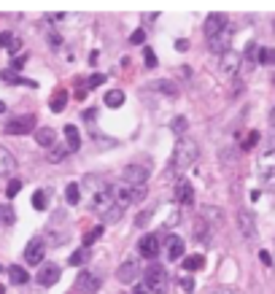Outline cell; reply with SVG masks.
<instances>
[{
	"mask_svg": "<svg viewBox=\"0 0 275 294\" xmlns=\"http://www.w3.org/2000/svg\"><path fill=\"white\" fill-rule=\"evenodd\" d=\"M78 189H81L84 205L89 208L92 213L108 216L116 208V203H114V187L105 179H100V175H86V179L78 184Z\"/></svg>",
	"mask_w": 275,
	"mask_h": 294,
	"instance_id": "cell-1",
	"label": "cell"
},
{
	"mask_svg": "<svg viewBox=\"0 0 275 294\" xmlns=\"http://www.w3.org/2000/svg\"><path fill=\"white\" fill-rule=\"evenodd\" d=\"M197 157H200L197 141H194L192 135H184V138H178L176 149H173L170 165H173V170H176V173H184V170H189L194 162H197Z\"/></svg>",
	"mask_w": 275,
	"mask_h": 294,
	"instance_id": "cell-2",
	"label": "cell"
},
{
	"mask_svg": "<svg viewBox=\"0 0 275 294\" xmlns=\"http://www.w3.org/2000/svg\"><path fill=\"white\" fill-rule=\"evenodd\" d=\"M146 197V187H127V184H119V187H114V203L116 208H127V205H135L140 200Z\"/></svg>",
	"mask_w": 275,
	"mask_h": 294,
	"instance_id": "cell-3",
	"label": "cell"
},
{
	"mask_svg": "<svg viewBox=\"0 0 275 294\" xmlns=\"http://www.w3.org/2000/svg\"><path fill=\"white\" fill-rule=\"evenodd\" d=\"M146 286L154 294L168 291V270H164V265H148L146 267Z\"/></svg>",
	"mask_w": 275,
	"mask_h": 294,
	"instance_id": "cell-4",
	"label": "cell"
},
{
	"mask_svg": "<svg viewBox=\"0 0 275 294\" xmlns=\"http://www.w3.org/2000/svg\"><path fill=\"white\" fill-rule=\"evenodd\" d=\"M146 181H148L146 165H127L122 170V184H127V187H146Z\"/></svg>",
	"mask_w": 275,
	"mask_h": 294,
	"instance_id": "cell-5",
	"label": "cell"
},
{
	"mask_svg": "<svg viewBox=\"0 0 275 294\" xmlns=\"http://www.w3.org/2000/svg\"><path fill=\"white\" fill-rule=\"evenodd\" d=\"M35 130V116L33 113H25V116H17V119L6 122V135H27Z\"/></svg>",
	"mask_w": 275,
	"mask_h": 294,
	"instance_id": "cell-6",
	"label": "cell"
},
{
	"mask_svg": "<svg viewBox=\"0 0 275 294\" xmlns=\"http://www.w3.org/2000/svg\"><path fill=\"white\" fill-rule=\"evenodd\" d=\"M60 275H62L60 265H54V262H43V265L38 267V275H35V281H38V286H43V289H49V286H54V283L60 281Z\"/></svg>",
	"mask_w": 275,
	"mask_h": 294,
	"instance_id": "cell-7",
	"label": "cell"
},
{
	"mask_svg": "<svg viewBox=\"0 0 275 294\" xmlns=\"http://www.w3.org/2000/svg\"><path fill=\"white\" fill-rule=\"evenodd\" d=\"M43 257H46V241L43 238H33L25 249V262L27 265H43Z\"/></svg>",
	"mask_w": 275,
	"mask_h": 294,
	"instance_id": "cell-8",
	"label": "cell"
},
{
	"mask_svg": "<svg viewBox=\"0 0 275 294\" xmlns=\"http://www.w3.org/2000/svg\"><path fill=\"white\" fill-rule=\"evenodd\" d=\"M208 49L213 51V54H218V57L230 51V49H232V27H224L222 33H216V35L208 41Z\"/></svg>",
	"mask_w": 275,
	"mask_h": 294,
	"instance_id": "cell-9",
	"label": "cell"
},
{
	"mask_svg": "<svg viewBox=\"0 0 275 294\" xmlns=\"http://www.w3.org/2000/svg\"><path fill=\"white\" fill-rule=\"evenodd\" d=\"M76 289L84 291V294H95L100 289V278L92 275L89 270H84V273H78V278H76Z\"/></svg>",
	"mask_w": 275,
	"mask_h": 294,
	"instance_id": "cell-10",
	"label": "cell"
},
{
	"mask_svg": "<svg viewBox=\"0 0 275 294\" xmlns=\"http://www.w3.org/2000/svg\"><path fill=\"white\" fill-rule=\"evenodd\" d=\"M224 27H230V19L224 17V14H210V17L205 19V38L210 41L216 33H222Z\"/></svg>",
	"mask_w": 275,
	"mask_h": 294,
	"instance_id": "cell-11",
	"label": "cell"
},
{
	"mask_svg": "<svg viewBox=\"0 0 275 294\" xmlns=\"http://www.w3.org/2000/svg\"><path fill=\"white\" fill-rule=\"evenodd\" d=\"M238 227H240L246 241H254L256 238V221H254V216H251L248 211H238Z\"/></svg>",
	"mask_w": 275,
	"mask_h": 294,
	"instance_id": "cell-12",
	"label": "cell"
},
{
	"mask_svg": "<svg viewBox=\"0 0 275 294\" xmlns=\"http://www.w3.org/2000/svg\"><path fill=\"white\" fill-rule=\"evenodd\" d=\"M138 251L143 254L146 259H154L156 254H159V241H156V235H146V238H140Z\"/></svg>",
	"mask_w": 275,
	"mask_h": 294,
	"instance_id": "cell-13",
	"label": "cell"
},
{
	"mask_svg": "<svg viewBox=\"0 0 275 294\" xmlns=\"http://www.w3.org/2000/svg\"><path fill=\"white\" fill-rule=\"evenodd\" d=\"M176 200L181 205H192L194 203V189H192V184L186 181V179H181L176 184Z\"/></svg>",
	"mask_w": 275,
	"mask_h": 294,
	"instance_id": "cell-14",
	"label": "cell"
},
{
	"mask_svg": "<svg viewBox=\"0 0 275 294\" xmlns=\"http://www.w3.org/2000/svg\"><path fill=\"white\" fill-rule=\"evenodd\" d=\"M259 173H262V181L264 184H272L275 181V154H264L262 162H259Z\"/></svg>",
	"mask_w": 275,
	"mask_h": 294,
	"instance_id": "cell-15",
	"label": "cell"
},
{
	"mask_svg": "<svg viewBox=\"0 0 275 294\" xmlns=\"http://www.w3.org/2000/svg\"><path fill=\"white\" fill-rule=\"evenodd\" d=\"M135 275H138V265H135V259H124L122 265H119V270H116V278H119L122 283H130Z\"/></svg>",
	"mask_w": 275,
	"mask_h": 294,
	"instance_id": "cell-16",
	"label": "cell"
},
{
	"mask_svg": "<svg viewBox=\"0 0 275 294\" xmlns=\"http://www.w3.org/2000/svg\"><path fill=\"white\" fill-rule=\"evenodd\" d=\"M14 170H17V159H14V154L6 149V146H0V175H11Z\"/></svg>",
	"mask_w": 275,
	"mask_h": 294,
	"instance_id": "cell-17",
	"label": "cell"
},
{
	"mask_svg": "<svg viewBox=\"0 0 275 294\" xmlns=\"http://www.w3.org/2000/svg\"><path fill=\"white\" fill-rule=\"evenodd\" d=\"M164 251H168V259H181L184 257V241L178 235H170L164 241Z\"/></svg>",
	"mask_w": 275,
	"mask_h": 294,
	"instance_id": "cell-18",
	"label": "cell"
},
{
	"mask_svg": "<svg viewBox=\"0 0 275 294\" xmlns=\"http://www.w3.org/2000/svg\"><path fill=\"white\" fill-rule=\"evenodd\" d=\"M238 65H240V57L232 49L227 51V54H222V73L224 76H232L235 71H238Z\"/></svg>",
	"mask_w": 275,
	"mask_h": 294,
	"instance_id": "cell-19",
	"label": "cell"
},
{
	"mask_svg": "<svg viewBox=\"0 0 275 294\" xmlns=\"http://www.w3.org/2000/svg\"><path fill=\"white\" fill-rule=\"evenodd\" d=\"M151 89H154V92H159V95H164V97H176V95H178L176 84H173L170 79H159V81H151Z\"/></svg>",
	"mask_w": 275,
	"mask_h": 294,
	"instance_id": "cell-20",
	"label": "cell"
},
{
	"mask_svg": "<svg viewBox=\"0 0 275 294\" xmlns=\"http://www.w3.org/2000/svg\"><path fill=\"white\" fill-rule=\"evenodd\" d=\"M65 143H68V151H78V149H81V133H78L73 125L65 127Z\"/></svg>",
	"mask_w": 275,
	"mask_h": 294,
	"instance_id": "cell-21",
	"label": "cell"
},
{
	"mask_svg": "<svg viewBox=\"0 0 275 294\" xmlns=\"http://www.w3.org/2000/svg\"><path fill=\"white\" fill-rule=\"evenodd\" d=\"M200 219L205 221V224H210V227H213V224H222V219H224V213L218 211V208H210V205H205L200 211Z\"/></svg>",
	"mask_w": 275,
	"mask_h": 294,
	"instance_id": "cell-22",
	"label": "cell"
},
{
	"mask_svg": "<svg viewBox=\"0 0 275 294\" xmlns=\"http://www.w3.org/2000/svg\"><path fill=\"white\" fill-rule=\"evenodd\" d=\"M256 57H259V46H256V43H248V46H246V54H243V71H246V73L254 68Z\"/></svg>",
	"mask_w": 275,
	"mask_h": 294,
	"instance_id": "cell-23",
	"label": "cell"
},
{
	"mask_svg": "<svg viewBox=\"0 0 275 294\" xmlns=\"http://www.w3.org/2000/svg\"><path fill=\"white\" fill-rule=\"evenodd\" d=\"M35 141H38V146H54V141H57V133H54L51 127H41L35 133Z\"/></svg>",
	"mask_w": 275,
	"mask_h": 294,
	"instance_id": "cell-24",
	"label": "cell"
},
{
	"mask_svg": "<svg viewBox=\"0 0 275 294\" xmlns=\"http://www.w3.org/2000/svg\"><path fill=\"white\" fill-rule=\"evenodd\" d=\"M202 267H205V257L202 254H192V257L184 259V270H189V273H197Z\"/></svg>",
	"mask_w": 275,
	"mask_h": 294,
	"instance_id": "cell-25",
	"label": "cell"
},
{
	"mask_svg": "<svg viewBox=\"0 0 275 294\" xmlns=\"http://www.w3.org/2000/svg\"><path fill=\"white\" fill-rule=\"evenodd\" d=\"M9 275H11V283H17V286H22V283H27V281H30L27 270H25V267H19V265H11V267H9Z\"/></svg>",
	"mask_w": 275,
	"mask_h": 294,
	"instance_id": "cell-26",
	"label": "cell"
},
{
	"mask_svg": "<svg viewBox=\"0 0 275 294\" xmlns=\"http://www.w3.org/2000/svg\"><path fill=\"white\" fill-rule=\"evenodd\" d=\"M194 238H197L200 243H208L210 241V224H205V221H194Z\"/></svg>",
	"mask_w": 275,
	"mask_h": 294,
	"instance_id": "cell-27",
	"label": "cell"
},
{
	"mask_svg": "<svg viewBox=\"0 0 275 294\" xmlns=\"http://www.w3.org/2000/svg\"><path fill=\"white\" fill-rule=\"evenodd\" d=\"M65 103H68V95H65V89H57L51 95V100H49V105H51V111L54 113H60L62 108H65Z\"/></svg>",
	"mask_w": 275,
	"mask_h": 294,
	"instance_id": "cell-28",
	"label": "cell"
},
{
	"mask_svg": "<svg viewBox=\"0 0 275 294\" xmlns=\"http://www.w3.org/2000/svg\"><path fill=\"white\" fill-rule=\"evenodd\" d=\"M186 130H189V122H186L184 116H176V119L170 122V133H173V135L184 138V135H186Z\"/></svg>",
	"mask_w": 275,
	"mask_h": 294,
	"instance_id": "cell-29",
	"label": "cell"
},
{
	"mask_svg": "<svg viewBox=\"0 0 275 294\" xmlns=\"http://www.w3.org/2000/svg\"><path fill=\"white\" fill-rule=\"evenodd\" d=\"M65 200H68V205H78V203H81V189H78L76 181L65 187Z\"/></svg>",
	"mask_w": 275,
	"mask_h": 294,
	"instance_id": "cell-30",
	"label": "cell"
},
{
	"mask_svg": "<svg viewBox=\"0 0 275 294\" xmlns=\"http://www.w3.org/2000/svg\"><path fill=\"white\" fill-rule=\"evenodd\" d=\"M33 208H35V211H46V208H49V192L38 189L33 195Z\"/></svg>",
	"mask_w": 275,
	"mask_h": 294,
	"instance_id": "cell-31",
	"label": "cell"
},
{
	"mask_svg": "<svg viewBox=\"0 0 275 294\" xmlns=\"http://www.w3.org/2000/svg\"><path fill=\"white\" fill-rule=\"evenodd\" d=\"M122 103H124V92H122V89L105 92V105H108V108H119Z\"/></svg>",
	"mask_w": 275,
	"mask_h": 294,
	"instance_id": "cell-32",
	"label": "cell"
},
{
	"mask_svg": "<svg viewBox=\"0 0 275 294\" xmlns=\"http://www.w3.org/2000/svg\"><path fill=\"white\" fill-rule=\"evenodd\" d=\"M0 46H6V49H9L11 54H17V51H19V41L9 33V30H6V33H0Z\"/></svg>",
	"mask_w": 275,
	"mask_h": 294,
	"instance_id": "cell-33",
	"label": "cell"
},
{
	"mask_svg": "<svg viewBox=\"0 0 275 294\" xmlns=\"http://www.w3.org/2000/svg\"><path fill=\"white\" fill-rule=\"evenodd\" d=\"M68 149H62V146H54V149L49 151V157H46V159H49L51 162V165H57V162H62V159H68Z\"/></svg>",
	"mask_w": 275,
	"mask_h": 294,
	"instance_id": "cell-34",
	"label": "cell"
},
{
	"mask_svg": "<svg viewBox=\"0 0 275 294\" xmlns=\"http://www.w3.org/2000/svg\"><path fill=\"white\" fill-rule=\"evenodd\" d=\"M17 221V216H14V208L9 203H3L0 205V224H14Z\"/></svg>",
	"mask_w": 275,
	"mask_h": 294,
	"instance_id": "cell-35",
	"label": "cell"
},
{
	"mask_svg": "<svg viewBox=\"0 0 275 294\" xmlns=\"http://www.w3.org/2000/svg\"><path fill=\"white\" fill-rule=\"evenodd\" d=\"M259 63L262 65H275V49H259Z\"/></svg>",
	"mask_w": 275,
	"mask_h": 294,
	"instance_id": "cell-36",
	"label": "cell"
},
{
	"mask_svg": "<svg viewBox=\"0 0 275 294\" xmlns=\"http://www.w3.org/2000/svg\"><path fill=\"white\" fill-rule=\"evenodd\" d=\"M100 235H103V224H100V227H95V229H89V232H86V238H84V249H89V246L95 243Z\"/></svg>",
	"mask_w": 275,
	"mask_h": 294,
	"instance_id": "cell-37",
	"label": "cell"
},
{
	"mask_svg": "<svg viewBox=\"0 0 275 294\" xmlns=\"http://www.w3.org/2000/svg\"><path fill=\"white\" fill-rule=\"evenodd\" d=\"M19 189H22V181H19V179H11L9 187H6V197H17Z\"/></svg>",
	"mask_w": 275,
	"mask_h": 294,
	"instance_id": "cell-38",
	"label": "cell"
},
{
	"mask_svg": "<svg viewBox=\"0 0 275 294\" xmlns=\"http://www.w3.org/2000/svg\"><path fill=\"white\" fill-rule=\"evenodd\" d=\"M86 254H89L86 249H78V251H73V254H70V259H68V265H81V262L86 259Z\"/></svg>",
	"mask_w": 275,
	"mask_h": 294,
	"instance_id": "cell-39",
	"label": "cell"
},
{
	"mask_svg": "<svg viewBox=\"0 0 275 294\" xmlns=\"http://www.w3.org/2000/svg\"><path fill=\"white\" fill-rule=\"evenodd\" d=\"M205 294H243V291L232 289V286H213V289H208Z\"/></svg>",
	"mask_w": 275,
	"mask_h": 294,
	"instance_id": "cell-40",
	"label": "cell"
},
{
	"mask_svg": "<svg viewBox=\"0 0 275 294\" xmlns=\"http://www.w3.org/2000/svg\"><path fill=\"white\" fill-rule=\"evenodd\" d=\"M259 143V133H256V130H251V133H248V138H246V141H243V149H254V146Z\"/></svg>",
	"mask_w": 275,
	"mask_h": 294,
	"instance_id": "cell-41",
	"label": "cell"
},
{
	"mask_svg": "<svg viewBox=\"0 0 275 294\" xmlns=\"http://www.w3.org/2000/svg\"><path fill=\"white\" fill-rule=\"evenodd\" d=\"M151 216H154V208H148V211H143V213H138V219H135V224H138V227H146V224H148V219H151Z\"/></svg>",
	"mask_w": 275,
	"mask_h": 294,
	"instance_id": "cell-42",
	"label": "cell"
},
{
	"mask_svg": "<svg viewBox=\"0 0 275 294\" xmlns=\"http://www.w3.org/2000/svg\"><path fill=\"white\" fill-rule=\"evenodd\" d=\"M143 41H146V30H135V33L130 35V43H135V46L143 43Z\"/></svg>",
	"mask_w": 275,
	"mask_h": 294,
	"instance_id": "cell-43",
	"label": "cell"
},
{
	"mask_svg": "<svg viewBox=\"0 0 275 294\" xmlns=\"http://www.w3.org/2000/svg\"><path fill=\"white\" fill-rule=\"evenodd\" d=\"M143 60H146V65H148V68H154V65H156V54H154L151 49H146V51H143Z\"/></svg>",
	"mask_w": 275,
	"mask_h": 294,
	"instance_id": "cell-44",
	"label": "cell"
},
{
	"mask_svg": "<svg viewBox=\"0 0 275 294\" xmlns=\"http://www.w3.org/2000/svg\"><path fill=\"white\" fill-rule=\"evenodd\" d=\"M103 81H105V76H103V73H95V76L89 79V84H86V87H89V89H92V87H100Z\"/></svg>",
	"mask_w": 275,
	"mask_h": 294,
	"instance_id": "cell-45",
	"label": "cell"
},
{
	"mask_svg": "<svg viewBox=\"0 0 275 294\" xmlns=\"http://www.w3.org/2000/svg\"><path fill=\"white\" fill-rule=\"evenodd\" d=\"M181 289H184V291H194V281H192V278H181Z\"/></svg>",
	"mask_w": 275,
	"mask_h": 294,
	"instance_id": "cell-46",
	"label": "cell"
},
{
	"mask_svg": "<svg viewBox=\"0 0 275 294\" xmlns=\"http://www.w3.org/2000/svg\"><path fill=\"white\" fill-rule=\"evenodd\" d=\"M176 49L178 51H186V49H189V41H184V38H181V41L176 43Z\"/></svg>",
	"mask_w": 275,
	"mask_h": 294,
	"instance_id": "cell-47",
	"label": "cell"
},
{
	"mask_svg": "<svg viewBox=\"0 0 275 294\" xmlns=\"http://www.w3.org/2000/svg\"><path fill=\"white\" fill-rule=\"evenodd\" d=\"M259 259H262L264 265H272V257H270V254H267V251H262V254H259Z\"/></svg>",
	"mask_w": 275,
	"mask_h": 294,
	"instance_id": "cell-48",
	"label": "cell"
},
{
	"mask_svg": "<svg viewBox=\"0 0 275 294\" xmlns=\"http://www.w3.org/2000/svg\"><path fill=\"white\" fill-rule=\"evenodd\" d=\"M6 111V103H0V113H3Z\"/></svg>",
	"mask_w": 275,
	"mask_h": 294,
	"instance_id": "cell-49",
	"label": "cell"
},
{
	"mask_svg": "<svg viewBox=\"0 0 275 294\" xmlns=\"http://www.w3.org/2000/svg\"><path fill=\"white\" fill-rule=\"evenodd\" d=\"M0 294H6V289H3V286H0Z\"/></svg>",
	"mask_w": 275,
	"mask_h": 294,
	"instance_id": "cell-50",
	"label": "cell"
},
{
	"mask_svg": "<svg viewBox=\"0 0 275 294\" xmlns=\"http://www.w3.org/2000/svg\"><path fill=\"white\" fill-rule=\"evenodd\" d=\"M0 270H3V267H0Z\"/></svg>",
	"mask_w": 275,
	"mask_h": 294,
	"instance_id": "cell-51",
	"label": "cell"
}]
</instances>
